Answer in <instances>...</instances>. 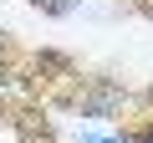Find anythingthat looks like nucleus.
<instances>
[{
    "label": "nucleus",
    "mask_w": 153,
    "mask_h": 143,
    "mask_svg": "<svg viewBox=\"0 0 153 143\" xmlns=\"http://www.w3.org/2000/svg\"><path fill=\"white\" fill-rule=\"evenodd\" d=\"M117 102H123V92H117V87H112V82H107V87H97V92H92V97H87V102H82V107H87V112H97V118H102V112H112V107H117Z\"/></svg>",
    "instance_id": "obj_1"
},
{
    "label": "nucleus",
    "mask_w": 153,
    "mask_h": 143,
    "mask_svg": "<svg viewBox=\"0 0 153 143\" xmlns=\"http://www.w3.org/2000/svg\"><path fill=\"white\" fill-rule=\"evenodd\" d=\"M36 5H41V10H51V16H66L76 0H36Z\"/></svg>",
    "instance_id": "obj_2"
},
{
    "label": "nucleus",
    "mask_w": 153,
    "mask_h": 143,
    "mask_svg": "<svg viewBox=\"0 0 153 143\" xmlns=\"http://www.w3.org/2000/svg\"><path fill=\"white\" fill-rule=\"evenodd\" d=\"M143 143H153V138H143Z\"/></svg>",
    "instance_id": "obj_3"
}]
</instances>
